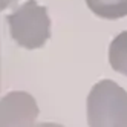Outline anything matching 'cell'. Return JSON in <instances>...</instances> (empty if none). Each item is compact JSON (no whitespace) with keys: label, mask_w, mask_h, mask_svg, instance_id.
<instances>
[{"label":"cell","mask_w":127,"mask_h":127,"mask_svg":"<svg viewBox=\"0 0 127 127\" xmlns=\"http://www.w3.org/2000/svg\"><path fill=\"white\" fill-rule=\"evenodd\" d=\"M90 127H127V92L112 80H101L86 101Z\"/></svg>","instance_id":"cell-1"},{"label":"cell","mask_w":127,"mask_h":127,"mask_svg":"<svg viewBox=\"0 0 127 127\" xmlns=\"http://www.w3.org/2000/svg\"><path fill=\"white\" fill-rule=\"evenodd\" d=\"M11 38L25 49H40L51 37V19L48 9L37 0H28L6 15Z\"/></svg>","instance_id":"cell-2"},{"label":"cell","mask_w":127,"mask_h":127,"mask_svg":"<svg viewBox=\"0 0 127 127\" xmlns=\"http://www.w3.org/2000/svg\"><path fill=\"white\" fill-rule=\"evenodd\" d=\"M38 113L37 101L31 94L14 90L0 101V127H31Z\"/></svg>","instance_id":"cell-3"},{"label":"cell","mask_w":127,"mask_h":127,"mask_svg":"<svg viewBox=\"0 0 127 127\" xmlns=\"http://www.w3.org/2000/svg\"><path fill=\"white\" fill-rule=\"evenodd\" d=\"M86 5L99 19L118 20L127 15V0H86Z\"/></svg>","instance_id":"cell-4"},{"label":"cell","mask_w":127,"mask_h":127,"mask_svg":"<svg viewBox=\"0 0 127 127\" xmlns=\"http://www.w3.org/2000/svg\"><path fill=\"white\" fill-rule=\"evenodd\" d=\"M109 63L115 72L127 77V31L120 32L110 41Z\"/></svg>","instance_id":"cell-5"},{"label":"cell","mask_w":127,"mask_h":127,"mask_svg":"<svg viewBox=\"0 0 127 127\" xmlns=\"http://www.w3.org/2000/svg\"><path fill=\"white\" fill-rule=\"evenodd\" d=\"M15 2H17V0H0V9L5 11V9H8L11 5H14Z\"/></svg>","instance_id":"cell-6"}]
</instances>
